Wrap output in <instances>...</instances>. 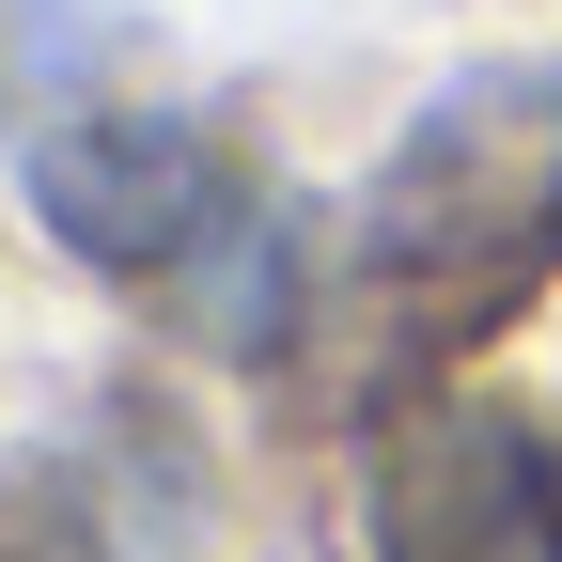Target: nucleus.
I'll return each instance as SVG.
<instances>
[{"instance_id": "obj_1", "label": "nucleus", "mask_w": 562, "mask_h": 562, "mask_svg": "<svg viewBox=\"0 0 562 562\" xmlns=\"http://www.w3.org/2000/svg\"><path fill=\"white\" fill-rule=\"evenodd\" d=\"M562 266V63H484L391 140L344 220V344L375 375L469 360Z\"/></svg>"}, {"instance_id": "obj_3", "label": "nucleus", "mask_w": 562, "mask_h": 562, "mask_svg": "<svg viewBox=\"0 0 562 562\" xmlns=\"http://www.w3.org/2000/svg\"><path fill=\"white\" fill-rule=\"evenodd\" d=\"M375 562H562V469L501 406H422L375 453Z\"/></svg>"}, {"instance_id": "obj_2", "label": "nucleus", "mask_w": 562, "mask_h": 562, "mask_svg": "<svg viewBox=\"0 0 562 562\" xmlns=\"http://www.w3.org/2000/svg\"><path fill=\"white\" fill-rule=\"evenodd\" d=\"M32 220L79 266L172 297L220 360H281L297 344V220L188 110H63L32 140Z\"/></svg>"}, {"instance_id": "obj_4", "label": "nucleus", "mask_w": 562, "mask_h": 562, "mask_svg": "<svg viewBox=\"0 0 562 562\" xmlns=\"http://www.w3.org/2000/svg\"><path fill=\"white\" fill-rule=\"evenodd\" d=\"M0 562H47V547H0Z\"/></svg>"}]
</instances>
